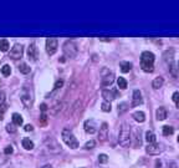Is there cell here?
<instances>
[{
	"mask_svg": "<svg viewBox=\"0 0 179 168\" xmlns=\"http://www.w3.org/2000/svg\"><path fill=\"white\" fill-rule=\"evenodd\" d=\"M154 54L151 51H144L141 55V67L144 72H153L154 70Z\"/></svg>",
	"mask_w": 179,
	"mask_h": 168,
	"instance_id": "obj_1",
	"label": "cell"
},
{
	"mask_svg": "<svg viewBox=\"0 0 179 168\" xmlns=\"http://www.w3.org/2000/svg\"><path fill=\"white\" fill-rule=\"evenodd\" d=\"M118 142L122 147H130L131 144V126L127 122H123L121 126Z\"/></svg>",
	"mask_w": 179,
	"mask_h": 168,
	"instance_id": "obj_2",
	"label": "cell"
},
{
	"mask_svg": "<svg viewBox=\"0 0 179 168\" xmlns=\"http://www.w3.org/2000/svg\"><path fill=\"white\" fill-rule=\"evenodd\" d=\"M61 137H62V141H64L70 148H72V149L79 148V141H77V138L74 136V133L71 132L68 128H65V129L62 131Z\"/></svg>",
	"mask_w": 179,
	"mask_h": 168,
	"instance_id": "obj_3",
	"label": "cell"
},
{
	"mask_svg": "<svg viewBox=\"0 0 179 168\" xmlns=\"http://www.w3.org/2000/svg\"><path fill=\"white\" fill-rule=\"evenodd\" d=\"M77 52H79V47H77V44L72 40H68L64 44V54L66 58H70V59H74L77 56Z\"/></svg>",
	"mask_w": 179,
	"mask_h": 168,
	"instance_id": "obj_4",
	"label": "cell"
},
{
	"mask_svg": "<svg viewBox=\"0 0 179 168\" xmlns=\"http://www.w3.org/2000/svg\"><path fill=\"white\" fill-rule=\"evenodd\" d=\"M21 102L23 105L26 107V108H30L32 106V101H34V97H32V91L31 88H29L27 86H24L23 87V91H21Z\"/></svg>",
	"mask_w": 179,
	"mask_h": 168,
	"instance_id": "obj_5",
	"label": "cell"
},
{
	"mask_svg": "<svg viewBox=\"0 0 179 168\" xmlns=\"http://www.w3.org/2000/svg\"><path fill=\"white\" fill-rule=\"evenodd\" d=\"M45 147L50 153H60L61 152V146L57 143L56 140H53L52 137H47L45 138Z\"/></svg>",
	"mask_w": 179,
	"mask_h": 168,
	"instance_id": "obj_6",
	"label": "cell"
},
{
	"mask_svg": "<svg viewBox=\"0 0 179 168\" xmlns=\"http://www.w3.org/2000/svg\"><path fill=\"white\" fill-rule=\"evenodd\" d=\"M23 54H24V47L21 44H15L13 46V49L10 50L9 54V58H11L13 60H19L23 58Z\"/></svg>",
	"mask_w": 179,
	"mask_h": 168,
	"instance_id": "obj_7",
	"label": "cell"
},
{
	"mask_svg": "<svg viewBox=\"0 0 179 168\" xmlns=\"http://www.w3.org/2000/svg\"><path fill=\"white\" fill-rule=\"evenodd\" d=\"M59 47V41L55 37H47L46 39V51L49 55H53L57 51Z\"/></svg>",
	"mask_w": 179,
	"mask_h": 168,
	"instance_id": "obj_8",
	"label": "cell"
},
{
	"mask_svg": "<svg viewBox=\"0 0 179 168\" xmlns=\"http://www.w3.org/2000/svg\"><path fill=\"white\" fill-rule=\"evenodd\" d=\"M163 144L160 143H151L146 147V152L149 153V155H159L163 152Z\"/></svg>",
	"mask_w": 179,
	"mask_h": 168,
	"instance_id": "obj_9",
	"label": "cell"
},
{
	"mask_svg": "<svg viewBox=\"0 0 179 168\" xmlns=\"http://www.w3.org/2000/svg\"><path fill=\"white\" fill-rule=\"evenodd\" d=\"M27 59L30 61H36L38 60V47L35 43H31L27 47Z\"/></svg>",
	"mask_w": 179,
	"mask_h": 168,
	"instance_id": "obj_10",
	"label": "cell"
},
{
	"mask_svg": "<svg viewBox=\"0 0 179 168\" xmlns=\"http://www.w3.org/2000/svg\"><path fill=\"white\" fill-rule=\"evenodd\" d=\"M97 123L95 120H87L85 122V131L90 135H93L95 132H97Z\"/></svg>",
	"mask_w": 179,
	"mask_h": 168,
	"instance_id": "obj_11",
	"label": "cell"
},
{
	"mask_svg": "<svg viewBox=\"0 0 179 168\" xmlns=\"http://www.w3.org/2000/svg\"><path fill=\"white\" fill-rule=\"evenodd\" d=\"M107 137H108V125H107L106 122L102 123V126L100 127V131H98V140L101 142H104L107 140Z\"/></svg>",
	"mask_w": 179,
	"mask_h": 168,
	"instance_id": "obj_12",
	"label": "cell"
},
{
	"mask_svg": "<svg viewBox=\"0 0 179 168\" xmlns=\"http://www.w3.org/2000/svg\"><path fill=\"white\" fill-rule=\"evenodd\" d=\"M102 97L104 99V101L111 102L112 100H115L117 97V91H115V90H103L102 91Z\"/></svg>",
	"mask_w": 179,
	"mask_h": 168,
	"instance_id": "obj_13",
	"label": "cell"
},
{
	"mask_svg": "<svg viewBox=\"0 0 179 168\" xmlns=\"http://www.w3.org/2000/svg\"><path fill=\"white\" fill-rule=\"evenodd\" d=\"M142 93L139 90H134L133 91V97H132V106L136 107V106H139L142 103Z\"/></svg>",
	"mask_w": 179,
	"mask_h": 168,
	"instance_id": "obj_14",
	"label": "cell"
},
{
	"mask_svg": "<svg viewBox=\"0 0 179 168\" xmlns=\"http://www.w3.org/2000/svg\"><path fill=\"white\" fill-rule=\"evenodd\" d=\"M113 81H115V75L112 72H108L102 77V85L103 86H110V85L113 84Z\"/></svg>",
	"mask_w": 179,
	"mask_h": 168,
	"instance_id": "obj_15",
	"label": "cell"
},
{
	"mask_svg": "<svg viewBox=\"0 0 179 168\" xmlns=\"http://www.w3.org/2000/svg\"><path fill=\"white\" fill-rule=\"evenodd\" d=\"M155 116H157V120L158 121H163L167 118V110L164 107H159L155 112Z\"/></svg>",
	"mask_w": 179,
	"mask_h": 168,
	"instance_id": "obj_16",
	"label": "cell"
},
{
	"mask_svg": "<svg viewBox=\"0 0 179 168\" xmlns=\"http://www.w3.org/2000/svg\"><path fill=\"white\" fill-rule=\"evenodd\" d=\"M119 67H121V71H122L123 73H126V72H130V71H131L132 64L128 62V61H122V62L119 64Z\"/></svg>",
	"mask_w": 179,
	"mask_h": 168,
	"instance_id": "obj_17",
	"label": "cell"
},
{
	"mask_svg": "<svg viewBox=\"0 0 179 168\" xmlns=\"http://www.w3.org/2000/svg\"><path fill=\"white\" fill-rule=\"evenodd\" d=\"M133 118L137 122H144L146 121V115H144V112L137 111V112H134V114H133Z\"/></svg>",
	"mask_w": 179,
	"mask_h": 168,
	"instance_id": "obj_18",
	"label": "cell"
},
{
	"mask_svg": "<svg viewBox=\"0 0 179 168\" xmlns=\"http://www.w3.org/2000/svg\"><path fill=\"white\" fill-rule=\"evenodd\" d=\"M163 84H164L163 77H155V79L153 80V82H152V87H153L154 90H158V88H160V87L163 86Z\"/></svg>",
	"mask_w": 179,
	"mask_h": 168,
	"instance_id": "obj_19",
	"label": "cell"
},
{
	"mask_svg": "<svg viewBox=\"0 0 179 168\" xmlns=\"http://www.w3.org/2000/svg\"><path fill=\"white\" fill-rule=\"evenodd\" d=\"M21 144H23V147L26 149V151H31V149L34 148V142L30 138H24Z\"/></svg>",
	"mask_w": 179,
	"mask_h": 168,
	"instance_id": "obj_20",
	"label": "cell"
},
{
	"mask_svg": "<svg viewBox=\"0 0 179 168\" xmlns=\"http://www.w3.org/2000/svg\"><path fill=\"white\" fill-rule=\"evenodd\" d=\"M11 118H13V123H14L15 126H21L23 122H24L21 115H19V114H13V117H11Z\"/></svg>",
	"mask_w": 179,
	"mask_h": 168,
	"instance_id": "obj_21",
	"label": "cell"
},
{
	"mask_svg": "<svg viewBox=\"0 0 179 168\" xmlns=\"http://www.w3.org/2000/svg\"><path fill=\"white\" fill-rule=\"evenodd\" d=\"M134 140H136V142H134V146H136V147L141 146V143H142V140H141V129H139V128L134 129Z\"/></svg>",
	"mask_w": 179,
	"mask_h": 168,
	"instance_id": "obj_22",
	"label": "cell"
},
{
	"mask_svg": "<svg viewBox=\"0 0 179 168\" xmlns=\"http://www.w3.org/2000/svg\"><path fill=\"white\" fill-rule=\"evenodd\" d=\"M146 141L148 142V144L155 143V135L152 132V131H148V132L146 133Z\"/></svg>",
	"mask_w": 179,
	"mask_h": 168,
	"instance_id": "obj_23",
	"label": "cell"
},
{
	"mask_svg": "<svg viewBox=\"0 0 179 168\" xmlns=\"http://www.w3.org/2000/svg\"><path fill=\"white\" fill-rule=\"evenodd\" d=\"M8 50H9V41L6 39H2L0 40V51L5 52Z\"/></svg>",
	"mask_w": 179,
	"mask_h": 168,
	"instance_id": "obj_24",
	"label": "cell"
},
{
	"mask_svg": "<svg viewBox=\"0 0 179 168\" xmlns=\"http://www.w3.org/2000/svg\"><path fill=\"white\" fill-rule=\"evenodd\" d=\"M19 71L21 72V73H29L30 71H31V69H30V66L27 65V64H25V62H23V64H20V66H19Z\"/></svg>",
	"mask_w": 179,
	"mask_h": 168,
	"instance_id": "obj_25",
	"label": "cell"
},
{
	"mask_svg": "<svg viewBox=\"0 0 179 168\" xmlns=\"http://www.w3.org/2000/svg\"><path fill=\"white\" fill-rule=\"evenodd\" d=\"M117 85H118V87H119L121 90H126V88H127V81L124 80L123 77H118Z\"/></svg>",
	"mask_w": 179,
	"mask_h": 168,
	"instance_id": "obj_26",
	"label": "cell"
},
{
	"mask_svg": "<svg viewBox=\"0 0 179 168\" xmlns=\"http://www.w3.org/2000/svg\"><path fill=\"white\" fill-rule=\"evenodd\" d=\"M61 106H62V103H61V102H57L55 106H53V107L50 110L51 115H57V114H59V111H61Z\"/></svg>",
	"mask_w": 179,
	"mask_h": 168,
	"instance_id": "obj_27",
	"label": "cell"
},
{
	"mask_svg": "<svg viewBox=\"0 0 179 168\" xmlns=\"http://www.w3.org/2000/svg\"><path fill=\"white\" fill-rule=\"evenodd\" d=\"M101 110H102L103 112H111V110H112V107H111V102H107V101L102 102V105H101Z\"/></svg>",
	"mask_w": 179,
	"mask_h": 168,
	"instance_id": "obj_28",
	"label": "cell"
},
{
	"mask_svg": "<svg viewBox=\"0 0 179 168\" xmlns=\"http://www.w3.org/2000/svg\"><path fill=\"white\" fill-rule=\"evenodd\" d=\"M169 71H170V73H172V76H173L174 79H178V77H179V73H178V69L175 67V65H174V64H170Z\"/></svg>",
	"mask_w": 179,
	"mask_h": 168,
	"instance_id": "obj_29",
	"label": "cell"
},
{
	"mask_svg": "<svg viewBox=\"0 0 179 168\" xmlns=\"http://www.w3.org/2000/svg\"><path fill=\"white\" fill-rule=\"evenodd\" d=\"M174 132V128L170 126H163V135L164 136H170Z\"/></svg>",
	"mask_w": 179,
	"mask_h": 168,
	"instance_id": "obj_30",
	"label": "cell"
},
{
	"mask_svg": "<svg viewBox=\"0 0 179 168\" xmlns=\"http://www.w3.org/2000/svg\"><path fill=\"white\" fill-rule=\"evenodd\" d=\"M2 73L4 75V76H9V75L11 73V67L9 65H4L2 67Z\"/></svg>",
	"mask_w": 179,
	"mask_h": 168,
	"instance_id": "obj_31",
	"label": "cell"
},
{
	"mask_svg": "<svg viewBox=\"0 0 179 168\" xmlns=\"http://www.w3.org/2000/svg\"><path fill=\"white\" fill-rule=\"evenodd\" d=\"M128 110V105L126 102H122L118 105V114H123L124 111H127Z\"/></svg>",
	"mask_w": 179,
	"mask_h": 168,
	"instance_id": "obj_32",
	"label": "cell"
},
{
	"mask_svg": "<svg viewBox=\"0 0 179 168\" xmlns=\"http://www.w3.org/2000/svg\"><path fill=\"white\" fill-rule=\"evenodd\" d=\"M47 120H49L47 115H46V114H42V115L40 116V120H39L40 126H46V125H47Z\"/></svg>",
	"mask_w": 179,
	"mask_h": 168,
	"instance_id": "obj_33",
	"label": "cell"
},
{
	"mask_svg": "<svg viewBox=\"0 0 179 168\" xmlns=\"http://www.w3.org/2000/svg\"><path fill=\"white\" fill-rule=\"evenodd\" d=\"M6 131L9 133H15L16 132V127H15V125L14 123H9V125H6Z\"/></svg>",
	"mask_w": 179,
	"mask_h": 168,
	"instance_id": "obj_34",
	"label": "cell"
},
{
	"mask_svg": "<svg viewBox=\"0 0 179 168\" xmlns=\"http://www.w3.org/2000/svg\"><path fill=\"white\" fill-rule=\"evenodd\" d=\"M172 100H173V101L175 102V105H177V108H179V92H178V91L173 93V96H172Z\"/></svg>",
	"mask_w": 179,
	"mask_h": 168,
	"instance_id": "obj_35",
	"label": "cell"
},
{
	"mask_svg": "<svg viewBox=\"0 0 179 168\" xmlns=\"http://www.w3.org/2000/svg\"><path fill=\"white\" fill-rule=\"evenodd\" d=\"M95 146H96V142H95L93 140H91V141H88V142L85 144V148H86V149H92Z\"/></svg>",
	"mask_w": 179,
	"mask_h": 168,
	"instance_id": "obj_36",
	"label": "cell"
},
{
	"mask_svg": "<svg viewBox=\"0 0 179 168\" xmlns=\"http://www.w3.org/2000/svg\"><path fill=\"white\" fill-rule=\"evenodd\" d=\"M107 161H108V157H107V155H100L98 156V162L100 163H106Z\"/></svg>",
	"mask_w": 179,
	"mask_h": 168,
	"instance_id": "obj_37",
	"label": "cell"
},
{
	"mask_svg": "<svg viewBox=\"0 0 179 168\" xmlns=\"http://www.w3.org/2000/svg\"><path fill=\"white\" fill-rule=\"evenodd\" d=\"M5 99H6L5 92L4 91H0V106H3V103L5 102Z\"/></svg>",
	"mask_w": 179,
	"mask_h": 168,
	"instance_id": "obj_38",
	"label": "cell"
},
{
	"mask_svg": "<svg viewBox=\"0 0 179 168\" xmlns=\"http://www.w3.org/2000/svg\"><path fill=\"white\" fill-rule=\"evenodd\" d=\"M62 86H64V80H57L56 84H55V86H53V88H55V90H59V88H61Z\"/></svg>",
	"mask_w": 179,
	"mask_h": 168,
	"instance_id": "obj_39",
	"label": "cell"
},
{
	"mask_svg": "<svg viewBox=\"0 0 179 168\" xmlns=\"http://www.w3.org/2000/svg\"><path fill=\"white\" fill-rule=\"evenodd\" d=\"M13 152H14V149H13V147H11V146L5 147V149H4V153H5V155H11Z\"/></svg>",
	"mask_w": 179,
	"mask_h": 168,
	"instance_id": "obj_40",
	"label": "cell"
},
{
	"mask_svg": "<svg viewBox=\"0 0 179 168\" xmlns=\"http://www.w3.org/2000/svg\"><path fill=\"white\" fill-rule=\"evenodd\" d=\"M24 129L26 131V132H31V131H34V127H32L31 125H25Z\"/></svg>",
	"mask_w": 179,
	"mask_h": 168,
	"instance_id": "obj_41",
	"label": "cell"
},
{
	"mask_svg": "<svg viewBox=\"0 0 179 168\" xmlns=\"http://www.w3.org/2000/svg\"><path fill=\"white\" fill-rule=\"evenodd\" d=\"M40 110H41V111H42V112H44V114H45V111H46V110H47V106H46V105H45V103H42V105H41V106H40Z\"/></svg>",
	"mask_w": 179,
	"mask_h": 168,
	"instance_id": "obj_42",
	"label": "cell"
},
{
	"mask_svg": "<svg viewBox=\"0 0 179 168\" xmlns=\"http://www.w3.org/2000/svg\"><path fill=\"white\" fill-rule=\"evenodd\" d=\"M168 167H169V168H177V164H175L174 162H170V163L168 164Z\"/></svg>",
	"mask_w": 179,
	"mask_h": 168,
	"instance_id": "obj_43",
	"label": "cell"
},
{
	"mask_svg": "<svg viewBox=\"0 0 179 168\" xmlns=\"http://www.w3.org/2000/svg\"><path fill=\"white\" fill-rule=\"evenodd\" d=\"M4 112H5V108H3L2 112H0V121H2V120L4 118V117H3V116H4Z\"/></svg>",
	"mask_w": 179,
	"mask_h": 168,
	"instance_id": "obj_44",
	"label": "cell"
},
{
	"mask_svg": "<svg viewBox=\"0 0 179 168\" xmlns=\"http://www.w3.org/2000/svg\"><path fill=\"white\" fill-rule=\"evenodd\" d=\"M155 164H157V167H155V168H160V164H162V163H160V161H157V162H155Z\"/></svg>",
	"mask_w": 179,
	"mask_h": 168,
	"instance_id": "obj_45",
	"label": "cell"
},
{
	"mask_svg": "<svg viewBox=\"0 0 179 168\" xmlns=\"http://www.w3.org/2000/svg\"><path fill=\"white\" fill-rule=\"evenodd\" d=\"M42 168H52V167H51V166H50V164H46V166H44V167H42Z\"/></svg>",
	"mask_w": 179,
	"mask_h": 168,
	"instance_id": "obj_46",
	"label": "cell"
},
{
	"mask_svg": "<svg viewBox=\"0 0 179 168\" xmlns=\"http://www.w3.org/2000/svg\"><path fill=\"white\" fill-rule=\"evenodd\" d=\"M178 142H179V136H178Z\"/></svg>",
	"mask_w": 179,
	"mask_h": 168,
	"instance_id": "obj_47",
	"label": "cell"
},
{
	"mask_svg": "<svg viewBox=\"0 0 179 168\" xmlns=\"http://www.w3.org/2000/svg\"><path fill=\"white\" fill-rule=\"evenodd\" d=\"M178 66H179V62H178Z\"/></svg>",
	"mask_w": 179,
	"mask_h": 168,
	"instance_id": "obj_48",
	"label": "cell"
}]
</instances>
